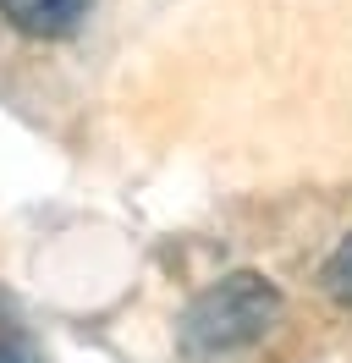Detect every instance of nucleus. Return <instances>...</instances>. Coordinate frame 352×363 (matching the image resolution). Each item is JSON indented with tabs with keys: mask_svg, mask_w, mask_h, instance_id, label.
I'll return each mask as SVG.
<instances>
[{
	"mask_svg": "<svg viewBox=\"0 0 352 363\" xmlns=\"http://www.w3.org/2000/svg\"><path fill=\"white\" fill-rule=\"evenodd\" d=\"M275 319H281L275 281L259 270H237L187 303V314H182V352H193V358L237 352L248 341H259Z\"/></svg>",
	"mask_w": 352,
	"mask_h": 363,
	"instance_id": "nucleus-1",
	"label": "nucleus"
},
{
	"mask_svg": "<svg viewBox=\"0 0 352 363\" xmlns=\"http://www.w3.org/2000/svg\"><path fill=\"white\" fill-rule=\"evenodd\" d=\"M325 292L336 297V303H352V237L330 253V264H325Z\"/></svg>",
	"mask_w": 352,
	"mask_h": 363,
	"instance_id": "nucleus-4",
	"label": "nucleus"
},
{
	"mask_svg": "<svg viewBox=\"0 0 352 363\" xmlns=\"http://www.w3.org/2000/svg\"><path fill=\"white\" fill-rule=\"evenodd\" d=\"M99 0H0V17L17 28V33H33V39H61L83 23Z\"/></svg>",
	"mask_w": 352,
	"mask_h": 363,
	"instance_id": "nucleus-2",
	"label": "nucleus"
},
{
	"mask_svg": "<svg viewBox=\"0 0 352 363\" xmlns=\"http://www.w3.org/2000/svg\"><path fill=\"white\" fill-rule=\"evenodd\" d=\"M0 363H44L39 341L28 330V319H22L17 297L0 286Z\"/></svg>",
	"mask_w": 352,
	"mask_h": 363,
	"instance_id": "nucleus-3",
	"label": "nucleus"
}]
</instances>
